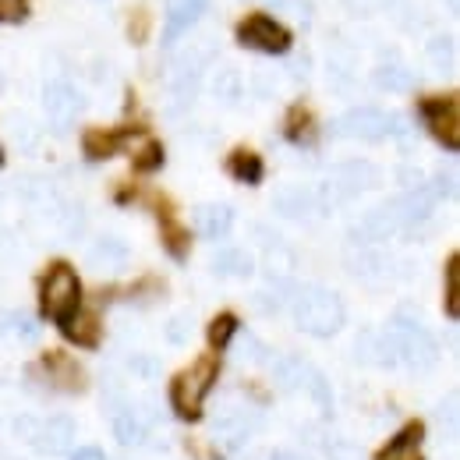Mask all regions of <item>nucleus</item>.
I'll use <instances>...</instances> for the list:
<instances>
[{
    "label": "nucleus",
    "instance_id": "nucleus-11",
    "mask_svg": "<svg viewBox=\"0 0 460 460\" xmlns=\"http://www.w3.org/2000/svg\"><path fill=\"white\" fill-rule=\"evenodd\" d=\"M421 436H425L421 425H407V429H401V432L386 443V450L376 460H421Z\"/></svg>",
    "mask_w": 460,
    "mask_h": 460
},
{
    "label": "nucleus",
    "instance_id": "nucleus-2",
    "mask_svg": "<svg viewBox=\"0 0 460 460\" xmlns=\"http://www.w3.org/2000/svg\"><path fill=\"white\" fill-rule=\"evenodd\" d=\"M220 376V358H199L188 372H181L171 386V403L181 418H199L209 390L217 386Z\"/></svg>",
    "mask_w": 460,
    "mask_h": 460
},
{
    "label": "nucleus",
    "instance_id": "nucleus-5",
    "mask_svg": "<svg viewBox=\"0 0 460 460\" xmlns=\"http://www.w3.org/2000/svg\"><path fill=\"white\" fill-rule=\"evenodd\" d=\"M237 43L248 50H259V54H288L290 32L270 14H248L237 25Z\"/></svg>",
    "mask_w": 460,
    "mask_h": 460
},
{
    "label": "nucleus",
    "instance_id": "nucleus-18",
    "mask_svg": "<svg viewBox=\"0 0 460 460\" xmlns=\"http://www.w3.org/2000/svg\"><path fill=\"white\" fill-rule=\"evenodd\" d=\"M288 138L290 142H312L315 138V124H312V114L294 107L288 117Z\"/></svg>",
    "mask_w": 460,
    "mask_h": 460
},
{
    "label": "nucleus",
    "instance_id": "nucleus-16",
    "mask_svg": "<svg viewBox=\"0 0 460 460\" xmlns=\"http://www.w3.org/2000/svg\"><path fill=\"white\" fill-rule=\"evenodd\" d=\"M60 330H64V337H67V341H75V344H82V347L96 344V319H93V315L75 312Z\"/></svg>",
    "mask_w": 460,
    "mask_h": 460
},
{
    "label": "nucleus",
    "instance_id": "nucleus-21",
    "mask_svg": "<svg viewBox=\"0 0 460 460\" xmlns=\"http://www.w3.org/2000/svg\"><path fill=\"white\" fill-rule=\"evenodd\" d=\"M407 82H411V75H407L403 67H383V71L376 75V85H383V89H390V93L407 89Z\"/></svg>",
    "mask_w": 460,
    "mask_h": 460
},
{
    "label": "nucleus",
    "instance_id": "nucleus-9",
    "mask_svg": "<svg viewBox=\"0 0 460 460\" xmlns=\"http://www.w3.org/2000/svg\"><path fill=\"white\" fill-rule=\"evenodd\" d=\"M206 4H209V0H171V4H167V22H164V43H167V47L177 43V40L202 18Z\"/></svg>",
    "mask_w": 460,
    "mask_h": 460
},
{
    "label": "nucleus",
    "instance_id": "nucleus-19",
    "mask_svg": "<svg viewBox=\"0 0 460 460\" xmlns=\"http://www.w3.org/2000/svg\"><path fill=\"white\" fill-rule=\"evenodd\" d=\"M447 312L450 319H457L460 312V255L447 262Z\"/></svg>",
    "mask_w": 460,
    "mask_h": 460
},
{
    "label": "nucleus",
    "instance_id": "nucleus-8",
    "mask_svg": "<svg viewBox=\"0 0 460 460\" xmlns=\"http://www.w3.org/2000/svg\"><path fill=\"white\" fill-rule=\"evenodd\" d=\"M32 443H36L40 454H50V457L67 454L71 443H75V421L67 414H54V418L40 421V429L32 432Z\"/></svg>",
    "mask_w": 460,
    "mask_h": 460
},
{
    "label": "nucleus",
    "instance_id": "nucleus-14",
    "mask_svg": "<svg viewBox=\"0 0 460 460\" xmlns=\"http://www.w3.org/2000/svg\"><path fill=\"white\" fill-rule=\"evenodd\" d=\"M234 224V213H230V206H199V213H195V227L202 237H209V241H217V237H224Z\"/></svg>",
    "mask_w": 460,
    "mask_h": 460
},
{
    "label": "nucleus",
    "instance_id": "nucleus-22",
    "mask_svg": "<svg viewBox=\"0 0 460 460\" xmlns=\"http://www.w3.org/2000/svg\"><path fill=\"white\" fill-rule=\"evenodd\" d=\"M164 164V149H160V142H146V149L135 156V167L138 171H156Z\"/></svg>",
    "mask_w": 460,
    "mask_h": 460
},
{
    "label": "nucleus",
    "instance_id": "nucleus-23",
    "mask_svg": "<svg viewBox=\"0 0 460 460\" xmlns=\"http://www.w3.org/2000/svg\"><path fill=\"white\" fill-rule=\"evenodd\" d=\"M29 14V0H0V22L14 25V22H25Z\"/></svg>",
    "mask_w": 460,
    "mask_h": 460
},
{
    "label": "nucleus",
    "instance_id": "nucleus-12",
    "mask_svg": "<svg viewBox=\"0 0 460 460\" xmlns=\"http://www.w3.org/2000/svg\"><path fill=\"white\" fill-rule=\"evenodd\" d=\"M255 429H259V421H255L252 414H244V411H230L227 418H220V421H217L213 436H220L230 450H234V447H241Z\"/></svg>",
    "mask_w": 460,
    "mask_h": 460
},
{
    "label": "nucleus",
    "instance_id": "nucleus-13",
    "mask_svg": "<svg viewBox=\"0 0 460 460\" xmlns=\"http://www.w3.org/2000/svg\"><path fill=\"white\" fill-rule=\"evenodd\" d=\"M128 135L131 131H100V128H93V131H85L82 149H85L89 160H103V156H114L117 149L128 142Z\"/></svg>",
    "mask_w": 460,
    "mask_h": 460
},
{
    "label": "nucleus",
    "instance_id": "nucleus-24",
    "mask_svg": "<svg viewBox=\"0 0 460 460\" xmlns=\"http://www.w3.org/2000/svg\"><path fill=\"white\" fill-rule=\"evenodd\" d=\"M71 460H107V457H103L100 447H78V450L71 454Z\"/></svg>",
    "mask_w": 460,
    "mask_h": 460
},
{
    "label": "nucleus",
    "instance_id": "nucleus-25",
    "mask_svg": "<svg viewBox=\"0 0 460 460\" xmlns=\"http://www.w3.org/2000/svg\"><path fill=\"white\" fill-rule=\"evenodd\" d=\"M131 36H135V43H142V36H146V14L138 11V22H135V29H128Z\"/></svg>",
    "mask_w": 460,
    "mask_h": 460
},
{
    "label": "nucleus",
    "instance_id": "nucleus-17",
    "mask_svg": "<svg viewBox=\"0 0 460 460\" xmlns=\"http://www.w3.org/2000/svg\"><path fill=\"white\" fill-rule=\"evenodd\" d=\"M114 432H117V439H120V443H128V447H131V443H138V439L146 436V425H142V418L128 407V411H120V414L114 418Z\"/></svg>",
    "mask_w": 460,
    "mask_h": 460
},
{
    "label": "nucleus",
    "instance_id": "nucleus-1",
    "mask_svg": "<svg viewBox=\"0 0 460 460\" xmlns=\"http://www.w3.org/2000/svg\"><path fill=\"white\" fill-rule=\"evenodd\" d=\"M294 319L312 337H333L344 326V305L333 290L301 288L294 297Z\"/></svg>",
    "mask_w": 460,
    "mask_h": 460
},
{
    "label": "nucleus",
    "instance_id": "nucleus-20",
    "mask_svg": "<svg viewBox=\"0 0 460 460\" xmlns=\"http://www.w3.org/2000/svg\"><path fill=\"white\" fill-rule=\"evenodd\" d=\"M234 333H237V319H234V315H217V319L209 323V344L217 347V350H224Z\"/></svg>",
    "mask_w": 460,
    "mask_h": 460
},
{
    "label": "nucleus",
    "instance_id": "nucleus-4",
    "mask_svg": "<svg viewBox=\"0 0 460 460\" xmlns=\"http://www.w3.org/2000/svg\"><path fill=\"white\" fill-rule=\"evenodd\" d=\"M386 350L403 358L414 368H429L436 361V341L429 337L425 326H418L411 319H394V326L386 330Z\"/></svg>",
    "mask_w": 460,
    "mask_h": 460
},
{
    "label": "nucleus",
    "instance_id": "nucleus-3",
    "mask_svg": "<svg viewBox=\"0 0 460 460\" xmlns=\"http://www.w3.org/2000/svg\"><path fill=\"white\" fill-rule=\"evenodd\" d=\"M78 305H82V284H78V277H75L71 266L58 262L47 273V280H43V315L50 323L64 326L78 312Z\"/></svg>",
    "mask_w": 460,
    "mask_h": 460
},
{
    "label": "nucleus",
    "instance_id": "nucleus-26",
    "mask_svg": "<svg viewBox=\"0 0 460 460\" xmlns=\"http://www.w3.org/2000/svg\"><path fill=\"white\" fill-rule=\"evenodd\" d=\"M270 460H301V457H297V454H290V450H277Z\"/></svg>",
    "mask_w": 460,
    "mask_h": 460
},
{
    "label": "nucleus",
    "instance_id": "nucleus-7",
    "mask_svg": "<svg viewBox=\"0 0 460 460\" xmlns=\"http://www.w3.org/2000/svg\"><path fill=\"white\" fill-rule=\"evenodd\" d=\"M390 128H394V117H386L383 111H376V107H358V111H350V114H344L341 120H337V135H347V138H368V142L386 138Z\"/></svg>",
    "mask_w": 460,
    "mask_h": 460
},
{
    "label": "nucleus",
    "instance_id": "nucleus-6",
    "mask_svg": "<svg viewBox=\"0 0 460 460\" xmlns=\"http://www.w3.org/2000/svg\"><path fill=\"white\" fill-rule=\"evenodd\" d=\"M421 117L425 128L447 146L457 149L460 146V107L457 96H436V100H421Z\"/></svg>",
    "mask_w": 460,
    "mask_h": 460
},
{
    "label": "nucleus",
    "instance_id": "nucleus-15",
    "mask_svg": "<svg viewBox=\"0 0 460 460\" xmlns=\"http://www.w3.org/2000/svg\"><path fill=\"white\" fill-rule=\"evenodd\" d=\"M227 171L234 173L237 181H244V184H259V181H262V160H259L255 153H248V149H237L227 160Z\"/></svg>",
    "mask_w": 460,
    "mask_h": 460
},
{
    "label": "nucleus",
    "instance_id": "nucleus-10",
    "mask_svg": "<svg viewBox=\"0 0 460 460\" xmlns=\"http://www.w3.org/2000/svg\"><path fill=\"white\" fill-rule=\"evenodd\" d=\"M43 103H47V117L54 120V128H67L78 114V93L67 82H50L43 93Z\"/></svg>",
    "mask_w": 460,
    "mask_h": 460
}]
</instances>
